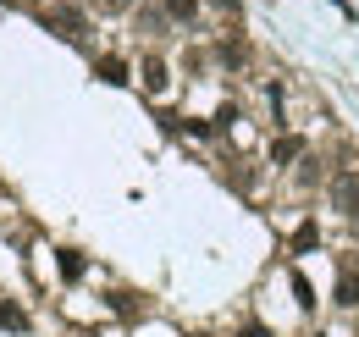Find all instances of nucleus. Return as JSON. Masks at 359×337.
<instances>
[{
  "label": "nucleus",
  "instance_id": "0eeeda50",
  "mask_svg": "<svg viewBox=\"0 0 359 337\" xmlns=\"http://www.w3.org/2000/svg\"><path fill=\"white\" fill-rule=\"evenodd\" d=\"M166 17L172 22H194L199 17V0H166Z\"/></svg>",
  "mask_w": 359,
  "mask_h": 337
},
{
  "label": "nucleus",
  "instance_id": "9b49d317",
  "mask_svg": "<svg viewBox=\"0 0 359 337\" xmlns=\"http://www.w3.org/2000/svg\"><path fill=\"white\" fill-rule=\"evenodd\" d=\"M243 55H249V50H243L238 39H232V44H222V61H226V67H243Z\"/></svg>",
  "mask_w": 359,
  "mask_h": 337
},
{
  "label": "nucleus",
  "instance_id": "39448f33",
  "mask_svg": "<svg viewBox=\"0 0 359 337\" xmlns=\"http://www.w3.org/2000/svg\"><path fill=\"white\" fill-rule=\"evenodd\" d=\"M0 326H11V332H28V310H22V304H0Z\"/></svg>",
  "mask_w": 359,
  "mask_h": 337
},
{
  "label": "nucleus",
  "instance_id": "1a4fd4ad",
  "mask_svg": "<svg viewBox=\"0 0 359 337\" xmlns=\"http://www.w3.org/2000/svg\"><path fill=\"white\" fill-rule=\"evenodd\" d=\"M61 277H83V254L61 249Z\"/></svg>",
  "mask_w": 359,
  "mask_h": 337
},
{
  "label": "nucleus",
  "instance_id": "ddd939ff",
  "mask_svg": "<svg viewBox=\"0 0 359 337\" xmlns=\"http://www.w3.org/2000/svg\"><path fill=\"white\" fill-rule=\"evenodd\" d=\"M105 6H111V11H128V6H133V0H105Z\"/></svg>",
  "mask_w": 359,
  "mask_h": 337
},
{
  "label": "nucleus",
  "instance_id": "9d476101",
  "mask_svg": "<svg viewBox=\"0 0 359 337\" xmlns=\"http://www.w3.org/2000/svg\"><path fill=\"white\" fill-rule=\"evenodd\" d=\"M315 238H320V232H315V221H304V227L293 232V249H315Z\"/></svg>",
  "mask_w": 359,
  "mask_h": 337
},
{
  "label": "nucleus",
  "instance_id": "f03ea898",
  "mask_svg": "<svg viewBox=\"0 0 359 337\" xmlns=\"http://www.w3.org/2000/svg\"><path fill=\"white\" fill-rule=\"evenodd\" d=\"M332 194H337V211H348V221L359 227V171H343L332 183Z\"/></svg>",
  "mask_w": 359,
  "mask_h": 337
},
{
  "label": "nucleus",
  "instance_id": "6e6552de",
  "mask_svg": "<svg viewBox=\"0 0 359 337\" xmlns=\"http://www.w3.org/2000/svg\"><path fill=\"white\" fill-rule=\"evenodd\" d=\"M271 161H276V166H287V161H299V138H276V150H271Z\"/></svg>",
  "mask_w": 359,
  "mask_h": 337
},
{
  "label": "nucleus",
  "instance_id": "423d86ee",
  "mask_svg": "<svg viewBox=\"0 0 359 337\" xmlns=\"http://www.w3.org/2000/svg\"><path fill=\"white\" fill-rule=\"evenodd\" d=\"M337 304H359V271H343V277H337Z\"/></svg>",
  "mask_w": 359,
  "mask_h": 337
},
{
  "label": "nucleus",
  "instance_id": "7ed1b4c3",
  "mask_svg": "<svg viewBox=\"0 0 359 337\" xmlns=\"http://www.w3.org/2000/svg\"><path fill=\"white\" fill-rule=\"evenodd\" d=\"M94 72H100L105 84H128V67H122V55H100V61H94Z\"/></svg>",
  "mask_w": 359,
  "mask_h": 337
},
{
  "label": "nucleus",
  "instance_id": "20e7f679",
  "mask_svg": "<svg viewBox=\"0 0 359 337\" xmlns=\"http://www.w3.org/2000/svg\"><path fill=\"white\" fill-rule=\"evenodd\" d=\"M144 88H149V94H161V88H166V61H161V55H149V61H144Z\"/></svg>",
  "mask_w": 359,
  "mask_h": 337
},
{
  "label": "nucleus",
  "instance_id": "f257e3e1",
  "mask_svg": "<svg viewBox=\"0 0 359 337\" xmlns=\"http://www.w3.org/2000/svg\"><path fill=\"white\" fill-rule=\"evenodd\" d=\"M45 28H50V34H61V39H72V44L89 39V17H83L78 6H50V11H45Z\"/></svg>",
  "mask_w": 359,
  "mask_h": 337
},
{
  "label": "nucleus",
  "instance_id": "f8f14e48",
  "mask_svg": "<svg viewBox=\"0 0 359 337\" xmlns=\"http://www.w3.org/2000/svg\"><path fill=\"white\" fill-rule=\"evenodd\" d=\"M238 337H266V326H243V332H238Z\"/></svg>",
  "mask_w": 359,
  "mask_h": 337
}]
</instances>
